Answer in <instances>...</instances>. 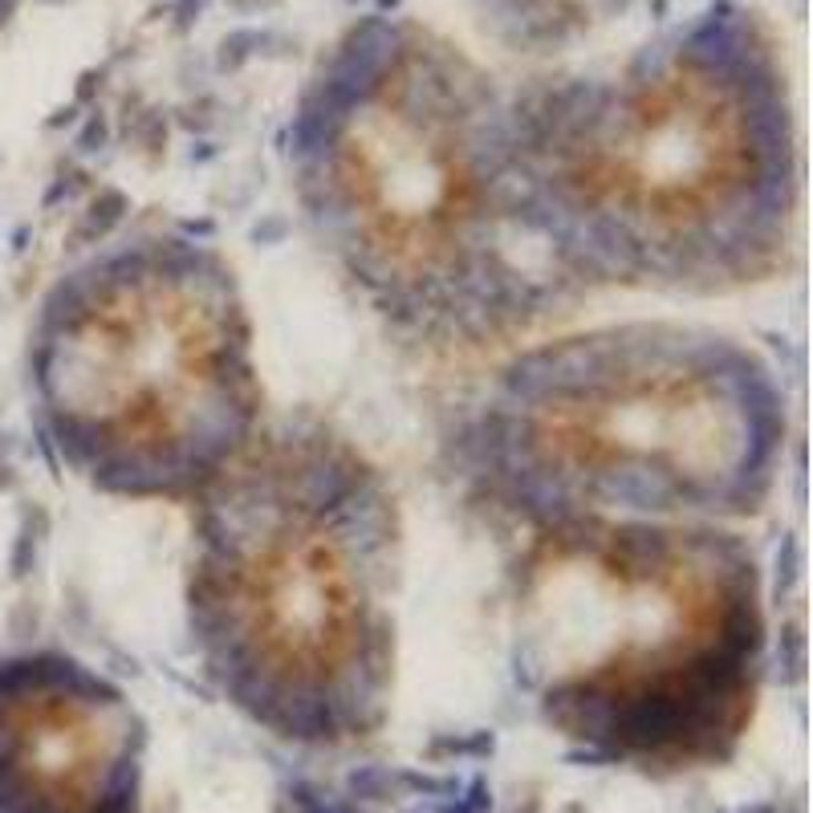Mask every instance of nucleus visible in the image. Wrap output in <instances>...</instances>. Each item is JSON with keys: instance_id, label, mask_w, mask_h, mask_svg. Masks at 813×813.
<instances>
[{"instance_id": "1", "label": "nucleus", "mask_w": 813, "mask_h": 813, "mask_svg": "<svg viewBox=\"0 0 813 813\" xmlns=\"http://www.w3.org/2000/svg\"><path fill=\"white\" fill-rule=\"evenodd\" d=\"M513 196L565 289L725 298L773 277L798 220L773 33L712 0L623 62L513 90Z\"/></svg>"}, {"instance_id": "3", "label": "nucleus", "mask_w": 813, "mask_h": 813, "mask_svg": "<svg viewBox=\"0 0 813 813\" xmlns=\"http://www.w3.org/2000/svg\"><path fill=\"white\" fill-rule=\"evenodd\" d=\"M399 586V497L322 419L264 424L191 501V650L216 696L277 740L338 749L383 728Z\"/></svg>"}, {"instance_id": "4", "label": "nucleus", "mask_w": 813, "mask_h": 813, "mask_svg": "<svg viewBox=\"0 0 813 813\" xmlns=\"http://www.w3.org/2000/svg\"><path fill=\"white\" fill-rule=\"evenodd\" d=\"M509 638L533 712L582 761L638 776L716 769L761 700V562L716 521H553L529 529Z\"/></svg>"}, {"instance_id": "8", "label": "nucleus", "mask_w": 813, "mask_h": 813, "mask_svg": "<svg viewBox=\"0 0 813 813\" xmlns=\"http://www.w3.org/2000/svg\"><path fill=\"white\" fill-rule=\"evenodd\" d=\"M480 25L517 53H553L594 38L643 0H468Z\"/></svg>"}, {"instance_id": "7", "label": "nucleus", "mask_w": 813, "mask_h": 813, "mask_svg": "<svg viewBox=\"0 0 813 813\" xmlns=\"http://www.w3.org/2000/svg\"><path fill=\"white\" fill-rule=\"evenodd\" d=\"M147 720L65 650L0 655V813H143Z\"/></svg>"}, {"instance_id": "5", "label": "nucleus", "mask_w": 813, "mask_h": 813, "mask_svg": "<svg viewBox=\"0 0 813 813\" xmlns=\"http://www.w3.org/2000/svg\"><path fill=\"white\" fill-rule=\"evenodd\" d=\"M776 371L696 322H611L509 354L456 419L451 463L517 525L749 521L785 463Z\"/></svg>"}, {"instance_id": "6", "label": "nucleus", "mask_w": 813, "mask_h": 813, "mask_svg": "<svg viewBox=\"0 0 813 813\" xmlns=\"http://www.w3.org/2000/svg\"><path fill=\"white\" fill-rule=\"evenodd\" d=\"M25 390L41 444L82 484L191 504L264 427L237 269L188 232L90 252L41 298Z\"/></svg>"}, {"instance_id": "2", "label": "nucleus", "mask_w": 813, "mask_h": 813, "mask_svg": "<svg viewBox=\"0 0 813 813\" xmlns=\"http://www.w3.org/2000/svg\"><path fill=\"white\" fill-rule=\"evenodd\" d=\"M298 212L354 293L424 346H488L565 285L513 196V90L415 17L354 21L281 138Z\"/></svg>"}]
</instances>
